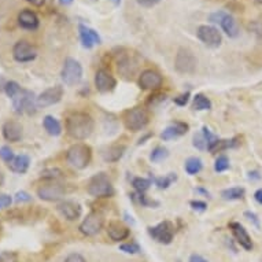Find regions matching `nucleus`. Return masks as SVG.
I'll list each match as a JSON object with an SVG mask.
<instances>
[{
	"instance_id": "obj_8",
	"label": "nucleus",
	"mask_w": 262,
	"mask_h": 262,
	"mask_svg": "<svg viewBox=\"0 0 262 262\" xmlns=\"http://www.w3.org/2000/svg\"><path fill=\"white\" fill-rule=\"evenodd\" d=\"M148 233L158 243L169 245V243H172L173 237H174V227L170 221H163L155 227L148 228Z\"/></svg>"
},
{
	"instance_id": "obj_6",
	"label": "nucleus",
	"mask_w": 262,
	"mask_h": 262,
	"mask_svg": "<svg viewBox=\"0 0 262 262\" xmlns=\"http://www.w3.org/2000/svg\"><path fill=\"white\" fill-rule=\"evenodd\" d=\"M148 121H150L148 113L142 107H135L125 114V126L129 130H134V132H138V130H142L143 128H146Z\"/></svg>"
},
{
	"instance_id": "obj_2",
	"label": "nucleus",
	"mask_w": 262,
	"mask_h": 262,
	"mask_svg": "<svg viewBox=\"0 0 262 262\" xmlns=\"http://www.w3.org/2000/svg\"><path fill=\"white\" fill-rule=\"evenodd\" d=\"M88 193L95 198H110L114 193L112 181L106 173H99L90 180L88 183Z\"/></svg>"
},
{
	"instance_id": "obj_56",
	"label": "nucleus",
	"mask_w": 262,
	"mask_h": 262,
	"mask_svg": "<svg viewBox=\"0 0 262 262\" xmlns=\"http://www.w3.org/2000/svg\"><path fill=\"white\" fill-rule=\"evenodd\" d=\"M255 3H258V5H262V0H254Z\"/></svg>"
},
{
	"instance_id": "obj_41",
	"label": "nucleus",
	"mask_w": 262,
	"mask_h": 262,
	"mask_svg": "<svg viewBox=\"0 0 262 262\" xmlns=\"http://www.w3.org/2000/svg\"><path fill=\"white\" fill-rule=\"evenodd\" d=\"M15 201H17L18 203L30 202V201H32V196H30L28 192H25V191H19V192H17V195H15Z\"/></svg>"
},
{
	"instance_id": "obj_40",
	"label": "nucleus",
	"mask_w": 262,
	"mask_h": 262,
	"mask_svg": "<svg viewBox=\"0 0 262 262\" xmlns=\"http://www.w3.org/2000/svg\"><path fill=\"white\" fill-rule=\"evenodd\" d=\"M60 174H62V172H60V170H58V169H48V170H44V172L41 173V176L46 177V179H51V180H55V179H58Z\"/></svg>"
},
{
	"instance_id": "obj_33",
	"label": "nucleus",
	"mask_w": 262,
	"mask_h": 262,
	"mask_svg": "<svg viewBox=\"0 0 262 262\" xmlns=\"http://www.w3.org/2000/svg\"><path fill=\"white\" fill-rule=\"evenodd\" d=\"M169 157V151L163 147H157L152 152H151L150 158L152 162H161L163 159H166Z\"/></svg>"
},
{
	"instance_id": "obj_12",
	"label": "nucleus",
	"mask_w": 262,
	"mask_h": 262,
	"mask_svg": "<svg viewBox=\"0 0 262 262\" xmlns=\"http://www.w3.org/2000/svg\"><path fill=\"white\" fill-rule=\"evenodd\" d=\"M37 195L40 199L47 201V202H56L59 199L63 198L64 188L63 185L58 184V183H50V184L41 185L37 189Z\"/></svg>"
},
{
	"instance_id": "obj_1",
	"label": "nucleus",
	"mask_w": 262,
	"mask_h": 262,
	"mask_svg": "<svg viewBox=\"0 0 262 262\" xmlns=\"http://www.w3.org/2000/svg\"><path fill=\"white\" fill-rule=\"evenodd\" d=\"M66 130L76 140H85L94 130V120L86 113L76 112L66 118Z\"/></svg>"
},
{
	"instance_id": "obj_35",
	"label": "nucleus",
	"mask_w": 262,
	"mask_h": 262,
	"mask_svg": "<svg viewBox=\"0 0 262 262\" xmlns=\"http://www.w3.org/2000/svg\"><path fill=\"white\" fill-rule=\"evenodd\" d=\"M21 90H22L21 86L18 85V84L15 81H9V82H7V84H6V86H5L6 95H7L9 98H11V99H13L14 96H15V95H17L18 92H19V91H21Z\"/></svg>"
},
{
	"instance_id": "obj_52",
	"label": "nucleus",
	"mask_w": 262,
	"mask_h": 262,
	"mask_svg": "<svg viewBox=\"0 0 262 262\" xmlns=\"http://www.w3.org/2000/svg\"><path fill=\"white\" fill-rule=\"evenodd\" d=\"M250 179H261V176L258 174V172H250Z\"/></svg>"
},
{
	"instance_id": "obj_22",
	"label": "nucleus",
	"mask_w": 262,
	"mask_h": 262,
	"mask_svg": "<svg viewBox=\"0 0 262 262\" xmlns=\"http://www.w3.org/2000/svg\"><path fill=\"white\" fill-rule=\"evenodd\" d=\"M107 235L108 237L114 242H121L125 241L129 236V229L128 227H125L124 224L121 223H110L107 228Z\"/></svg>"
},
{
	"instance_id": "obj_30",
	"label": "nucleus",
	"mask_w": 262,
	"mask_h": 262,
	"mask_svg": "<svg viewBox=\"0 0 262 262\" xmlns=\"http://www.w3.org/2000/svg\"><path fill=\"white\" fill-rule=\"evenodd\" d=\"M203 136H205V139H206L207 150L211 151V152H215V148H217V146H219L220 139L217 138L215 135L211 134L206 126H203Z\"/></svg>"
},
{
	"instance_id": "obj_47",
	"label": "nucleus",
	"mask_w": 262,
	"mask_h": 262,
	"mask_svg": "<svg viewBox=\"0 0 262 262\" xmlns=\"http://www.w3.org/2000/svg\"><path fill=\"white\" fill-rule=\"evenodd\" d=\"M224 11H217V13H213L210 15V21L213 22V24H220V21L223 19L224 17Z\"/></svg>"
},
{
	"instance_id": "obj_31",
	"label": "nucleus",
	"mask_w": 262,
	"mask_h": 262,
	"mask_svg": "<svg viewBox=\"0 0 262 262\" xmlns=\"http://www.w3.org/2000/svg\"><path fill=\"white\" fill-rule=\"evenodd\" d=\"M177 180V176L176 173H169L166 176L163 177H157L155 179V185L161 189H166L169 185H172V183Z\"/></svg>"
},
{
	"instance_id": "obj_21",
	"label": "nucleus",
	"mask_w": 262,
	"mask_h": 262,
	"mask_svg": "<svg viewBox=\"0 0 262 262\" xmlns=\"http://www.w3.org/2000/svg\"><path fill=\"white\" fill-rule=\"evenodd\" d=\"M188 129V124L177 121V122H174V124H172L170 126H168V128L163 130L162 135H161V138H162L163 140H173V139L180 138V136L187 134Z\"/></svg>"
},
{
	"instance_id": "obj_11",
	"label": "nucleus",
	"mask_w": 262,
	"mask_h": 262,
	"mask_svg": "<svg viewBox=\"0 0 262 262\" xmlns=\"http://www.w3.org/2000/svg\"><path fill=\"white\" fill-rule=\"evenodd\" d=\"M13 56L14 59L21 63L25 62H32L37 56V51L36 48L30 43H28L26 40H19L18 43H15L13 48Z\"/></svg>"
},
{
	"instance_id": "obj_20",
	"label": "nucleus",
	"mask_w": 262,
	"mask_h": 262,
	"mask_svg": "<svg viewBox=\"0 0 262 262\" xmlns=\"http://www.w3.org/2000/svg\"><path fill=\"white\" fill-rule=\"evenodd\" d=\"M2 130H3V138L7 142L15 143L22 138V125L17 122V121H7L3 125Z\"/></svg>"
},
{
	"instance_id": "obj_7",
	"label": "nucleus",
	"mask_w": 262,
	"mask_h": 262,
	"mask_svg": "<svg viewBox=\"0 0 262 262\" xmlns=\"http://www.w3.org/2000/svg\"><path fill=\"white\" fill-rule=\"evenodd\" d=\"M82 68L80 62L73 58H68L64 60L63 69H62V80L66 85H76L81 81Z\"/></svg>"
},
{
	"instance_id": "obj_43",
	"label": "nucleus",
	"mask_w": 262,
	"mask_h": 262,
	"mask_svg": "<svg viewBox=\"0 0 262 262\" xmlns=\"http://www.w3.org/2000/svg\"><path fill=\"white\" fill-rule=\"evenodd\" d=\"M13 202V198L7 195V193H2L0 195V209H3V207H9Z\"/></svg>"
},
{
	"instance_id": "obj_10",
	"label": "nucleus",
	"mask_w": 262,
	"mask_h": 262,
	"mask_svg": "<svg viewBox=\"0 0 262 262\" xmlns=\"http://www.w3.org/2000/svg\"><path fill=\"white\" fill-rule=\"evenodd\" d=\"M196 35H198V39L203 44H206L207 47L217 48L223 43L221 33L219 32V29H215L214 26L201 25L196 30Z\"/></svg>"
},
{
	"instance_id": "obj_34",
	"label": "nucleus",
	"mask_w": 262,
	"mask_h": 262,
	"mask_svg": "<svg viewBox=\"0 0 262 262\" xmlns=\"http://www.w3.org/2000/svg\"><path fill=\"white\" fill-rule=\"evenodd\" d=\"M229 168V159L225 157V155H221V157H219L217 158V161H215V165H214V170L215 172H225L227 169Z\"/></svg>"
},
{
	"instance_id": "obj_26",
	"label": "nucleus",
	"mask_w": 262,
	"mask_h": 262,
	"mask_svg": "<svg viewBox=\"0 0 262 262\" xmlns=\"http://www.w3.org/2000/svg\"><path fill=\"white\" fill-rule=\"evenodd\" d=\"M125 150H126V147L122 146V144L110 147L103 154L104 161H108V162H117V161H120L122 158V155H124Z\"/></svg>"
},
{
	"instance_id": "obj_37",
	"label": "nucleus",
	"mask_w": 262,
	"mask_h": 262,
	"mask_svg": "<svg viewBox=\"0 0 262 262\" xmlns=\"http://www.w3.org/2000/svg\"><path fill=\"white\" fill-rule=\"evenodd\" d=\"M121 251H124L126 254H138L140 253V247L136 243H125V245L120 246Z\"/></svg>"
},
{
	"instance_id": "obj_28",
	"label": "nucleus",
	"mask_w": 262,
	"mask_h": 262,
	"mask_svg": "<svg viewBox=\"0 0 262 262\" xmlns=\"http://www.w3.org/2000/svg\"><path fill=\"white\" fill-rule=\"evenodd\" d=\"M221 196H223L225 201H237V199H242L245 196V189L241 188V187L227 188L221 192Z\"/></svg>"
},
{
	"instance_id": "obj_48",
	"label": "nucleus",
	"mask_w": 262,
	"mask_h": 262,
	"mask_svg": "<svg viewBox=\"0 0 262 262\" xmlns=\"http://www.w3.org/2000/svg\"><path fill=\"white\" fill-rule=\"evenodd\" d=\"M245 215L246 217H247V219L250 220V221H253L254 224H255V225H259V221H258V219H257V215L254 214V213H251V211H246L245 213Z\"/></svg>"
},
{
	"instance_id": "obj_38",
	"label": "nucleus",
	"mask_w": 262,
	"mask_h": 262,
	"mask_svg": "<svg viewBox=\"0 0 262 262\" xmlns=\"http://www.w3.org/2000/svg\"><path fill=\"white\" fill-rule=\"evenodd\" d=\"M193 146L196 147L198 150H205V148H207L206 139H205V136L202 134H198L193 136Z\"/></svg>"
},
{
	"instance_id": "obj_32",
	"label": "nucleus",
	"mask_w": 262,
	"mask_h": 262,
	"mask_svg": "<svg viewBox=\"0 0 262 262\" xmlns=\"http://www.w3.org/2000/svg\"><path fill=\"white\" fill-rule=\"evenodd\" d=\"M132 185H134V188L138 191V192H144V191H147V189L150 188L151 185V180H148V179H143V177H136V179H134V181H132Z\"/></svg>"
},
{
	"instance_id": "obj_16",
	"label": "nucleus",
	"mask_w": 262,
	"mask_h": 262,
	"mask_svg": "<svg viewBox=\"0 0 262 262\" xmlns=\"http://www.w3.org/2000/svg\"><path fill=\"white\" fill-rule=\"evenodd\" d=\"M229 228H231V231H232L233 236L236 239V242L239 245L243 247L245 250L250 251V250H253V242H251V237L246 231V228L239 223H231L229 224Z\"/></svg>"
},
{
	"instance_id": "obj_55",
	"label": "nucleus",
	"mask_w": 262,
	"mask_h": 262,
	"mask_svg": "<svg viewBox=\"0 0 262 262\" xmlns=\"http://www.w3.org/2000/svg\"><path fill=\"white\" fill-rule=\"evenodd\" d=\"M110 2H113V3H114L116 6H118L121 3V0H110Z\"/></svg>"
},
{
	"instance_id": "obj_42",
	"label": "nucleus",
	"mask_w": 262,
	"mask_h": 262,
	"mask_svg": "<svg viewBox=\"0 0 262 262\" xmlns=\"http://www.w3.org/2000/svg\"><path fill=\"white\" fill-rule=\"evenodd\" d=\"M189 100V92H185V94L180 95V96H177V98H174V103L177 104V106H185V104L188 103Z\"/></svg>"
},
{
	"instance_id": "obj_54",
	"label": "nucleus",
	"mask_w": 262,
	"mask_h": 262,
	"mask_svg": "<svg viewBox=\"0 0 262 262\" xmlns=\"http://www.w3.org/2000/svg\"><path fill=\"white\" fill-rule=\"evenodd\" d=\"M5 183V176H3V173H0V185H3Z\"/></svg>"
},
{
	"instance_id": "obj_9",
	"label": "nucleus",
	"mask_w": 262,
	"mask_h": 262,
	"mask_svg": "<svg viewBox=\"0 0 262 262\" xmlns=\"http://www.w3.org/2000/svg\"><path fill=\"white\" fill-rule=\"evenodd\" d=\"M103 215L99 211H91L80 224V232L85 236H94L103 228Z\"/></svg>"
},
{
	"instance_id": "obj_25",
	"label": "nucleus",
	"mask_w": 262,
	"mask_h": 262,
	"mask_svg": "<svg viewBox=\"0 0 262 262\" xmlns=\"http://www.w3.org/2000/svg\"><path fill=\"white\" fill-rule=\"evenodd\" d=\"M44 129L47 130L48 135L51 136H59L62 134V126H60L59 121L54 118L52 116H46L43 120Z\"/></svg>"
},
{
	"instance_id": "obj_18",
	"label": "nucleus",
	"mask_w": 262,
	"mask_h": 262,
	"mask_svg": "<svg viewBox=\"0 0 262 262\" xmlns=\"http://www.w3.org/2000/svg\"><path fill=\"white\" fill-rule=\"evenodd\" d=\"M56 209H58L62 217L69 220V221H74V220L80 219V215H81V207H80V205L74 202H69V201L59 203Z\"/></svg>"
},
{
	"instance_id": "obj_29",
	"label": "nucleus",
	"mask_w": 262,
	"mask_h": 262,
	"mask_svg": "<svg viewBox=\"0 0 262 262\" xmlns=\"http://www.w3.org/2000/svg\"><path fill=\"white\" fill-rule=\"evenodd\" d=\"M185 172L188 173V174H196L202 170L203 168V163L202 159L196 158V157H192V158L187 159V162H185Z\"/></svg>"
},
{
	"instance_id": "obj_50",
	"label": "nucleus",
	"mask_w": 262,
	"mask_h": 262,
	"mask_svg": "<svg viewBox=\"0 0 262 262\" xmlns=\"http://www.w3.org/2000/svg\"><path fill=\"white\" fill-rule=\"evenodd\" d=\"M254 199H255L259 205H262V188L255 191V193H254Z\"/></svg>"
},
{
	"instance_id": "obj_14",
	"label": "nucleus",
	"mask_w": 262,
	"mask_h": 262,
	"mask_svg": "<svg viewBox=\"0 0 262 262\" xmlns=\"http://www.w3.org/2000/svg\"><path fill=\"white\" fill-rule=\"evenodd\" d=\"M117 81L114 76H112V73L106 69H100L96 72L95 74V86L96 90L102 92V94H106V92H110L116 88Z\"/></svg>"
},
{
	"instance_id": "obj_17",
	"label": "nucleus",
	"mask_w": 262,
	"mask_h": 262,
	"mask_svg": "<svg viewBox=\"0 0 262 262\" xmlns=\"http://www.w3.org/2000/svg\"><path fill=\"white\" fill-rule=\"evenodd\" d=\"M78 30H80V39H81L82 47L92 48L95 44L102 43V39L98 35V32H95L94 29H91L88 26L80 25L78 26Z\"/></svg>"
},
{
	"instance_id": "obj_44",
	"label": "nucleus",
	"mask_w": 262,
	"mask_h": 262,
	"mask_svg": "<svg viewBox=\"0 0 262 262\" xmlns=\"http://www.w3.org/2000/svg\"><path fill=\"white\" fill-rule=\"evenodd\" d=\"M64 262H86V261H85V258L82 257V255H80V254L77 253H73L66 257Z\"/></svg>"
},
{
	"instance_id": "obj_27",
	"label": "nucleus",
	"mask_w": 262,
	"mask_h": 262,
	"mask_svg": "<svg viewBox=\"0 0 262 262\" xmlns=\"http://www.w3.org/2000/svg\"><path fill=\"white\" fill-rule=\"evenodd\" d=\"M193 110H198V112H202V110H209L211 108V102L210 99L205 96L203 94L195 95L193 98V103H192Z\"/></svg>"
},
{
	"instance_id": "obj_4",
	"label": "nucleus",
	"mask_w": 262,
	"mask_h": 262,
	"mask_svg": "<svg viewBox=\"0 0 262 262\" xmlns=\"http://www.w3.org/2000/svg\"><path fill=\"white\" fill-rule=\"evenodd\" d=\"M13 106L15 113L22 114H35L36 107H37V98H35V94L30 91L21 90L13 98Z\"/></svg>"
},
{
	"instance_id": "obj_23",
	"label": "nucleus",
	"mask_w": 262,
	"mask_h": 262,
	"mask_svg": "<svg viewBox=\"0 0 262 262\" xmlns=\"http://www.w3.org/2000/svg\"><path fill=\"white\" fill-rule=\"evenodd\" d=\"M220 26L223 28V30L227 33L229 37H236L239 35V28H237V24L235 21V18L229 14H224L223 19L220 21Z\"/></svg>"
},
{
	"instance_id": "obj_3",
	"label": "nucleus",
	"mask_w": 262,
	"mask_h": 262,
	"mask_svg": "<svg viewBox=\"0 0 262 262\" xmlns=\"http://www.w3.org/2000/svg\"><path fill=\"white\" fill-rule=\"evenodd\" d=\"M91 157H92L91 148L86 144H82V143L74 144L66 152L68 162H69L70 166H73L76 169L86 168L91 161Z\"/></svg>"
},
{
	"instance_id": "obj_49",
	"label": "nucleus",
	"mask_w": 262,
	"mask_h": 262,
	"mask_svg": "<svg viewBox=\"0 0 262 262\" xmlns=\"http://www.w3.org/2000/svg\"><path fill=\"white\" fill-rule=\"evenodd\" d=\"M188 262H207V259L202 257V255H198V254H192L191 258H189Z\"/></svg>"
},
{
	"instance_id": "obj_45",
	"label": "nucleus",
	"mask_w": 262,
	"mask_h": 262,
	"mask_svg": "<svg viewBox=\"0 0 262 262\" xmlns=\"http://www.w3.org/2000/svg\"><path fill=\"white\" fill-rule=\"evenodd\" d=\"M191 207H192L193 210H198V211H205L207 209V205L205 202H201V201H192V202L189 203Z\"/></svg>"
},
{
	"instance_id": "obj_24",
	"label": "nucleus",
	"mask_w": 262,
	"mask_h": 262,
	"mask_svg": "<svg viewBox=\"0 0 262 262\" xmlns=\"http://www.w3.org/2000/svg\"><path fill=\"white\" fill-rule=\"evenodd\" d=\"M29 163L30 159L28 155H18V157H14L13 161L9 163V168L11 172L24 174L29 169Z\"/></svg>"
},
{
	"instance_id": "obj_51",
	"label": "nucleus",
	"mask_w": 262,
	"mask_h": 262,
	"mask_svg": "<svg viewBox=\"0 0 262 262\" xmlns=\"http://www.w3.org/2000/svg\"><path fill=\"white\" fill-rule=\"evenodd\" d=\"M28 3H30V5L36 6V7H41V6L46 3V0H26Z\"/></svg>"
},
{
	"instance_id": "obj_46",
	"label": "nucleus",
	"mask_w": 262,
	"mask_h": 262,
	"mask_svg": "<svg viewBox=\"0 0 262 262\" xmlns=\"http://www.w3.org/2000/svg\"><path fill=\"white\" fill-rule=\"evenodd\" d=\"M161 2L162 0H138V3L142 7H154V6H157Z\"/></svg>"
},
{
	"instance_id": "obj_15",
	"label": "nucleus",
	"mask_w": 262,
	"mask_h": 262,
	"mask_svg": "<svg viewBox=\"0 0 262 262\" xmlns=\"http://www.w3.org/2000/svg\"><path fill=\"white\" fill-rule=\"evenodd\" d=\"M162 76L155 70H144L139 77V86L142 90H158L162 85Z\"/></svg>"
},
{
	"instance_id": "obj_19",
	"label": "nucleus",
	"mask_w": 262,
	"mask_h": 262,
	"mask_svg": "<svg viewBox=\"0 0 262 262\" xmlns=\"http://www.w3.org/2000/svg\"><path fill=\"white\" fill-rule=\"evenodd\" d=\"M18 24L22 29L26 30H36L39 28V17L30 10H22L18 15Z\"/></svg>"
},
{
	"instance_id": "obj_13",
	"label": "nucleus",
	"mask_w": 262,
	"mask_h": 262,
	"mask_svg": "<svg viewBox=\"0 0 262 262\" xmlns=\"http://www.w3.org/2000/svg\"><path fill=\"white\" fill-rule=\"evenodd\" d=\"M62 96H63V88L62 86H51V88L44 91L43 94L39 95V98H37V106L39 107H48V106L56 104L58 102H60Z\"/></svg>"
},
{
	"instance_id": "obj_36",
	"label": "nucleus",
	"mask_w": 262,
	"mask_h": 262,
	"mask_svg": "<svg viewBox=\"0 0 262 262\" xmlns=\"http://www.w3.org/2000/svg\"><path fill=\"white\" fill-rule=\"evenodd\" d=\"M14 157H15V155H14L13 150H11L9 146H3L0 148V158L3 159L5 162L10 163L14 159Z\"/></svg>"
},
{
	"instance_id": "obj_5",
	"label": "nucleus",
	"mask_w": 262,
	"mask_h": 262,
	"mask_svg": "<svg viewBox=\"0 0 262 262\" xmlns=\"http://www.w3.org/2000/svg\"><path fill=\"white\" fill-rule=\"evenodd\" d=\"M196 64H198V60H196L195 55L192 54V51H189L188 48H180L177 51L174 68H176L179 73H193L196 70Z\"/></svg>"
},
{
	"instance_id": "obj_53",
	"label": "nucleus",
	"mask_w": 262,
	"mask_h": 262,
	"mask_svg": "<svg viewBox=\"0 0 262 262\" xmlns=\"http://www.w3.org/2000/svg\"><path fill=\"white\" fill-rule=\"evenodd\" d=\"M59 2L62 5H72L73 3V0H59Z\"/></svg>"
},
{
	"instance_id": "obj_39",
	"label": "nucleus",
	"mask_w": 262,
	"mask_h": 262,
	"mask_svg": "<svg viewBox=\"0 0 262 262\" xmlns=\"http://www.w3.org/2000/svg\"><path fill=\"white\" fill-rule=\"evenodd\" d=\"M0 262H18V255L14 251L0 253Z\"/></svg>"
}]
</instances>
